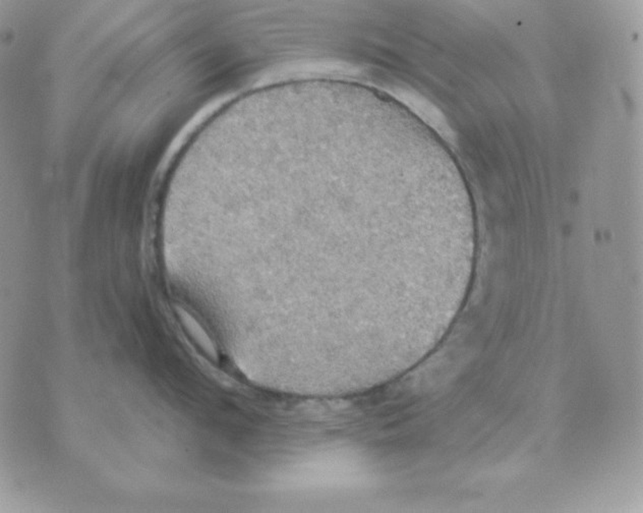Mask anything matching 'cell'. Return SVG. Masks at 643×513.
Listing matches in <instances>:
<instances>
[{
  "label": "cell",
  "mask_w": 643,
  "mask_h": 513,
  "mask_svg": "<svg viewBox=\"0 0 643 513\" xmlns=\"http://www.w3.org/2000/svg\"><path fill=\"white\" fill-rule=\"evenodd\" d=\"M179 317H181V321H183L186 328L188 329L190 335L197 340L199 346L203 347L204 351H205L208 355L215 357V355H216V351H215L214 344L211 342L210 337L207 335V333L202 328L201 325H199L190 314L186 313L185 309H179Z\"/></svg>",
  "instance_id": "6da1fadb"
}]
</instances>
